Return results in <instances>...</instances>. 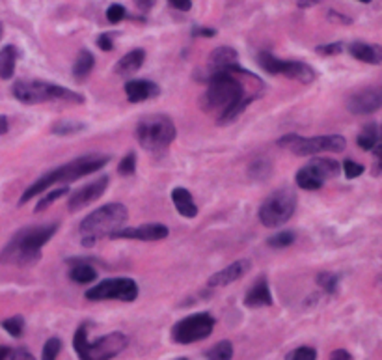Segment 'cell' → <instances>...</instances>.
<instances>
[{
	"label": "cell",
	"instance_id": "obj_1",
	"mask_svg": "<svg viewBox=\"0 0 382 360\" xmlns=\"http://www.w3.org/2000/svg\"><path fill=\"white\" fill-rule=\"evenodd\" d=\"M263 83L257 75L239 66L207 75L203 111L219 112V125H229L252 101L261 97Z\"/></svg>",
	"mask_w": 382,
	"mask_h": 360
},
{
	"label": "cell",
	"instance_id": "obj_2",
	"mask_svg": "<svg viewBox=\"0 0 382 360\" xmlns=\"http://www.w3.org/2000/svg\"><path fill=\"white\" fill-rule=\"evenodd\" d=\"M56 232H58V224H39V226L22 228L2 249L0 263L19 267L38 263L39 258H41V249L55 237Z\"/></svg>",
	"mask_w": 382,
	"mask_h": 360
},
{
	"label": "cell",
	"instance_id": "obj_3",
	"mask_svg": "<svg viewBox=\"0 0 382 360\" xmlns=\"http://www.w3.org/2000/svg\"><path fill=\"white\" fill-rule=\"evenodd\" d=\"M110 159L107 155H101V153H88L84 157H79V159H73V161L62 165V167L50 170V172L43 174L41 178L36 179V181L30 185V187L22 193L19 204H27L28 200L36 198L39 194L50 188L56 183H71L76 179L84 178V176H90V174L97 172L101 168L109 162Z\"/></svg>",
	"mask_w": 382,
	"mask_h": 360
},
{
	"label": "cell",
	"instance_id": "obj_4",
	"mask_svg": "<svg viewBox=\"0 0 382 360\" xmlns=\"http://www.w3.org/2000/svg\"><path fill=\"white\" fill-rule=\"evenodd\" d=\"M127 216H129V211L120 202L107 204L90 213V215H86L81 221V226H79L82 244L84 247H93L101 239H110L112 233L123 228Z\"/></svg>",
	"mask_w": 382,
	"mask_h": 360
},
{
	"label": "cell",
	"instance_id": "obj_5",
	"mask_svg": "<svg viewBox=\"0 0 382 360\" xmlns=\"http://www.w3.org/2000/svg\"><path fill=\"white\" fill-rule=\"evenodd\" d=\"M11 94L17 101L25 105H39V103H84V97L73 90L60 84L45 83V81H17L11 86Z\"/></svg>",
	"mask_w": 382,
	"mask_h": 360
},
{
	"label": "cell",
	"instance_id": "obj_6",
	"mask_svg": "<svg viewBox=\"0 0 382 360\" xmlns=\"http://www.w3.org/2000/svg\"><path fill=\"white\" fill-rule=\"evenodd\" d=\"M129 340L123 333L104 334L97 340L88 338V327L81 325L73 336V347L81 360H112L125 349Z\"/></svg>",
	"mask_w": 382,
	"mask_h": 360
},
{
	"label": "cell",
	"instance_id": "obj_7",
	"mask_svg": "<svg viewBox=\"0 0 382 360\" xmlns=\"http://www.w3.org/2000/svg\"><path fill=\"white\" fill-rule=\"evenodd\" d=\"M177 137L172 118L166 114H149L142 118L137 125V140L146 151L163 153L172 146Z\"/></svg>",
	"mask_w": 382,
	"mask_h": 360
},
{
	"label": "cell",
	"instance_id": "obj_8",
	"mask_svg": "<svg viewBox=\"0 0 382 360\" xmlns=\"http://www.w3.org/2000/svg\"><path fill=\"white\" fill-rule=\"evenodd\" d=\"M296 211V194L291 188H280L268 194L259 207V222L265 228H280L291 221Z\"/></svg>",
	"mask_w": 382,
	"mask_h": 360
},
{
	"label": "cell",
	"instance_id": "obj_9",
	"mask_svg": "<svg viewBox=\"0 0 382 360\" xmlns=\"http://www.w3.org/2000/svg\"><path fill=\"white\" fill-rule=\"evenodd\" d=\"M280 148L289 150L295 155H315V153H325V151H343L347 148V142L341 134H322V137H299V134H285L278 140Z\"/></svg>",
	"mask_w": 382,
	"mask_h": 360
},
{
	"label": "cell",
	"instance_id": "obj_10",
	"mask_svg": "<svg viewBox=\"0 0 382 360\" xmlns=\"http://www.w3.org/2000/svg\"><path fill=\"white\" fill-rule=\"evenodd\" d=\"M214 328V317L207 312L192 314V316L181 319L172 327V340L175 344L189 345L200 340H205L211 336Z\"/></svg>",
	"mask_w": 382,
	"mask_h": 360
},
{
	"label": "cell",
	"instance_id": "obj_11",
	"mask_svg": "<svg viewBox=\"0 0 382 360\" xmlns=\"http://www.w3.org/2000/svg\"><path fill=\"white\" fill-rule=\"evenodd\" d=\"M138 297V284L132 278L116 277L95 284L86 291L88 300H121L132 303Z\"/></svg>",
	"mask_w": 382,
	"mask_h": 360
},
{
	"label": "cell",
	"instance_id": "obj_12",
	"mask_svg": "<svg viewBox=\"0 0 382 360\" xmlns=\"http://www.w3.org/2000/svg\"><path fill=\"white\" fill-rule=\"evenodd\" d=\"M257 64L271 75H284V77L299 81L302 84H310L317 78L315 69L304 64V62L282 60V58H276L271 53H259L257 55Z\"/></svg>",
	"mask_w": 382,
	"mask_h": 360
},
{
	"label": "cell",
	"instance_id": "obj_13",
	"mask_svg": "<svg viewBox=\"0 0 382 360\" xmlns=\"http://www.w3.org/2000/svg\"><path fill=\"white\" fill-rule=\"evenodd\" d=\"M347 109L353 114H371L382 109V84L367 86L347 99Z\"/></svg>",
	"mask_w": 382,
	"mask_h": 360
},
{
	"label": "cell",
	"instance_id": "obj_14",
	"mask_svg": "<svg viewBox=\"0 0 382 360\" xmlns=\"http://www.w3.org/2000/svg\"><path fill=\"white\" fill-rule=\"evenodd\" d=\"M166 237H168V228L164 224H157V222L132 228H120L118 232L110 235V239H131V241H146V243L161 241Z\"/></svg>",
	"mask_w": 382,
	"mask_h": 360
},
{
	"label": "cell",
	"instance_id": "obj_15",
	"mask_svg": "<svg viewBox=\"0 0 382 360\" xmlns=\"http://www.w3.org/2000/svg\"><path fill=\"white\" fill-rule=\"evenodd\" d=\"M107 187H109V178H107V176H103L101 179H95V181L92 183H88V185L81 187L69 196V200H67V209L71 211V213L84 209L86 205L93 204L95 200L101 198L104 194V191H107Z\"/></svg>",
	"mask_w": 382,
	"mask_h": 360
},
{
	"label": "cell",
	"instance_id": "obj_16",
	"mask_svg": "<svg viewBox=\"0 0 382 360\" xmlns=\"http://www.w3.org/2000/svg\"><path fill=\"white\" fill-rule=\"evenodd\" d=\"M250 269H252L250 260H237L235 263H231V265H228L226 269H222V271L214 272L213 277L207 280V286L209 288H226L229 284L240 280Z\"/></svg>",
	"mask_w": 382,
	"mask_h": 360
},
{
	"label": "cell",
	"instance_id": "obj_17",
	"mask_svg": "<svg viewBox=\"0 0 382 360\" xmlns=\"http://www.w3.org/2000/svg\"><path fill=\"white\" fill-rule=\"evenodd\" d=\"M161 94V88L153 81L146 78H132L125 83V95L129 103H142L157 97Z\"/></svg>",
	"mask_w": 382,
	"mask_h": 360
},
{
	"label": "cell",
	"instance_id": "obj_18",
	"mask_svg": "<svg viewBox=\"0 0 382 360\" xmlns=\"http://www.w3.org/2000/svg\"><path fill=\"white\" fill-rule=\"evenodd\" d=\"M239 66V53L231 47H219L211 53L207 60V75L217 71H226Z\"/></svg>",
	"mask_w": 382,
	"mask_h": 360
},
{
	"label": "cell",
	"instance_id": "obj_19",
	"mask_svg": "<svg viewBox=\"0 0 382 360\" xmlns=\"http://www.w3.org/2000/svg\"><path fill=\"white\" fill-rule=\"evenodd\" d=\"M245 305L248 308H261V306H273V293L268 288L267 277H259L246 293Z\"/></svg>",
	"mask_w": 382,
	"mask_h": 360
},
{
	"label": "cell",
	"instance_id": "obj_20",
	"mask_svg": "<svg viewBox=\"0 0 382 360\" xmlns=\"http://www.w3.org/2000/svg\"><path fill=\"white\" fill-rule=\"evenodd\" d=\"M350 56H355L356 60L364 62V64H373L378 66L382 64V47L381 45L364 43V41H356L349 47Z\"/></svg>",
	"mask_w": 382,
	"mask_h": 360
},
{
	"label": "cell",
	"instance_id": "obj_21",
	"mask_svg": "<svg viewBox=\"0 0 382 360\" xmlns=\"http://www.w3.org/2000/svg\"><path fill=\"white\" fill-rule=\"evenodd\" d=\"M144 62H146V50L132 49L125 56H121L120 62L116 64V73L120 77H131L132 73H137L142 67Z\"/></svg>",
	"mask_w": 382,
	"mask_h": 360
},
{
	"label": "cell",
	"instance_id": "obj_22",
	"mask_svg": "<svg viewBox=\"0 0 382 360\" xmlns=\"http://www.w3.org/2000/svg\"><path fill=\"white\" fill-rule=\"evenodd\" d=\"M172 202H174L175 209L181 216L185 219H194L198 215V205L192 200V194L183 187H175L172 191Z\"/></svg>",
	"mask_w": 382,
	"mask_h": 360
},
{
	"label": "cell",
	"instance_id": "obj_23",
	"mask_svg": "<svg viewBox=\"0 0 382 360\" xmlns=\"http://www.w3.org/2000/svg\"><path fill=\"white\" fill-rule=\"evenodd\" d=\"M71 265V271H69V278L76 284H92L95 278H97V271L93 269L88 261L82 260H69L67 261Z\"/></svg>",
	"mask_w": 382,
	"mask_h": 360
},
{
	"label": "cell",
	"instance_id": "obj_24",
	"mask_svg": "<svg viewBox=\"0 0 382 360\" xmlns=\"http://www.w3.org/2000/svg\"><path fill=\"white\" fill-rule=\"evenodd\" d=\"M308 167L313 170V172L319 176V178L322 179V181H327V179H332L336 178L339 174V170H341V167H339L338 161H334V159H322V157H317V159H311L310 162H308Z\"/></svg>",
	"mask_w": 382,
	"mask_h": 360
},
{
	"label": "cell",
	"instance_id": "obj_25",
	"mask_svg": "<svg viewBox=\"0 0 382 360\" xmlns=\"http://www.w3.org/2000/svg\"><path fill=\"white\" fill-rule=\"evenodd\" d=\"M15 64H17V49L13 45H6L4 49H0V78L13 77L15 73Z\"/></svg>",
	"mask_w": 382,
	"mask_h": 360
},
{
	"label": "cell",
	"instance_id": "obj_26",
	"mask_svg": "<svg viewBox=\"0 0 382 360\" xmlns=\"http://www.w3.org/2000/svg\"><path fill=\"white\" fill-rule=\"evenodd\" d=\"M93 66H95V58L90 50L82 49L79 55H76V60L73 64V77L76 81H84V78L92 73Z\"/></svg>",
	"mask_w": 382,
	"mask_h": 360
},
{
	"label": "cell",
	"instance_id": "obj_27",
	"mask_svg": "<svg viewBox=\"0 0 382 360\" xmlns=\"http://www.w3.org/2000/svg\"><path fill=\"white\" fill-rule=\"evenodd\" d=\"M295 181L296 185L301 188H304V191H317V188H321L322 185H325V181H322L310 167H302L301 170L296 172Z\"/></svg>",
	"mask_w": 382,
	"mask_h": 360
},
{
	"label": "cell",
	"instance_id": "obj_28",
	"mask_svg": "<svg viewBox=\"0 0 382 360\" xmlns=\"http://www.w3.org/2000/svg\"><path fill=\"white\" fill-rule=\"evenodd\" d=\"M358 146H360L362 150H373L378 142V127L375 123H367L366 127L362 129L360 134H358V139H356Z\"/></svg>",
	"mask_w": 382,
	"mask_h": 360
},
{
	"label": "cell",
	"instance_id": "obj_29",
	"mask_svg": "<svg viewBox=\"0 0 382 360\" xmlns=\"http://www.w3.org/2000/svg\"><path fill=\"white\" fill-rule=\"evenodd\" d=\"M86 129V123L82 122H56L50 127V133L58 134V137H71V134H79Z\"/></svg>",
	"mask_w": 382,
	"mask_h": 360
},
{
	"label": "cell",
	"instance_id": "obj_30",
	"mask_svg": "<svg viewBox=\"0 0 382 360\" xmlns=\"http://www.w3.org/2000/svg\"><path fill=\"white\" fill-rule=\"evenodd\" d=\"M273 172V165L268 159H257L248 167V174H250L252 179H256V181H263V179H267Z\"/></svg>",
	"mask_w": 382,
	"mask_h": 360
},
{
	"label": "cell",
	"instance_id": "obj_31",
	"mask_svg": "<svg viewBox=\"0 0 382 360\" xmlns=\"http://www.w3.org/2000/svg\"><path fill=\"white\" fill-rule=\"evenodd\" d=\"M231 356H233V345L229 340H222L207 351V360H231Z\"/></svg>",
	"mask_w": 382,
	"mask_h": 360
},
{
	"label": "cell",
	"instance_id": "obj_32",
	"mask_svg": "<svg viewBox=\"0 0 382 360\" xmlns=\"http://www.w3.org/2000/svg\"><path fill=\"white\" fill-rule=\"evenodd\" d=\"M67 194H69V188L67 187H58V188H55V191H50L47 196H41V198H39L38 205H36V213L49 209L50 205L55 204L56 200L64 198V196H67Z\"/></svg>",
	"mask_w": 382,
	"mask_h": 360
},
{
	"label": "cell",
	"instance_id": "obj_33",
	"mask_svg": "<svg viewBox=\"0 0 382 360\" xmlns=\"http://www.w3.org/2000/svg\"><path fill=\"white\" fill-rule=\"evenodd\" d=\"M295 232H291V230H284V232H278L273 237H268L267 244L271 249H285V247H291V244L295 243Z\"/></svg>",
	"mask_w": 382,
	"mask_h": 360
},
{
	"label": "cell",
	"instance_id": "obj_34",
	"mask_svg": "<svg viewBox=\"0 0 382 360\" xmlns=\"http://www.w3.org/2000/svg\"><path fill=\"white\" fill-rule=\"evenodd\" d=\"M2 328L8 334H11L13 338H21L22 333H25V319H22V316L8 317L2 321Z\"/></svg>",
	"mask_w": 382,
	"mask_h": 360
},
{
	"label": "cell",
	"instance_id": "obj_35",
	"mask_svg": "<svg viewBox=\"0 0 382 360\" xmlns=\"http://www.w3.org/2000/svg\"><path fill=\"white\" fill-rule=\"evenodd\" d=\"M317 286L321 289H325L327 293H334L336 289H338L339 284V277L336 272H319L317 275Z\"/></svg>",
	"mask_w": 382,
	"mask_h": 360
},
{
	"label": "cell",
	"instance_id": "obj_36",
	"mask_svg": "<svg viewBox=\"0 0 382 360\" xmlns=\"http://www.w3.org/2000/svg\"><path fill=\"white\" fill-rule=\"evenodd\" d=\"M62 351L60 338H49L45 342L43 351H41V360H56Z\"/></svg>",
	"mask_w": 382,
	"mask_h": 360
},
{
	"label": "cell",
	"instance_id": "obj_37",
	"mask_svg": "<svg viewBox=\"0 0 382 360\" xmlns=\"http://www.w3.org/2000/svg\"><path fill=\"white\" fill-rule=\"evenodd\" d=\"M285 360H317V351L310 345H302V347L289 351L285 355Z\"/></svg>",
	"mask_w": 382,
	"mask_h": 360
},
{
	"label": "cell",
	"instance_id": "obj_38",
	"mask_svg": "<svg viewBox=\"0 0 382 360\" xmlns=\"http://www.w3.org/2000/svg\"><path fill=\"white\" fill-rule=\"evenodd\" d=\"M135 170H137V155L131 151V153H127V155L120 161V165H118V172H120L121 176H132Z\"/></svg>",
	"mask_w": 382,
	"mask_h": 360
},
{
	"label": "cell",
	"instance_id": "obj_39",
	"mask_svg": "<svg viewBox=\"0 0 382 360\" xmlns=\"http://www.w3.org/2000/svg\"><path fill=\"white\" fill-rule=\"evenodd\" d=\"M125 15H127L125 6L121 4H112L109 10H107V19H109V22H112V25H118V22L123 21Z\"/></svg>",
	"mask_w": 382,
	"mask_h": 360
},
{
	"label": "cell",
	"instance_id": "obj_40",
	"mask_svg": "<svg viewBox=\"0 0 382 360\" xmlns=\"http://www.w3.org/2000/svg\"><path fill=\"white\" fill-rule=\"evenodd\" d=\"M343 172H345V178L347 179H355L358 178V176H362L364 174V167L362 165H358V162L350 161V159H347V161L343 162Z\"/></svg>",
	"mask_w": 382,
	"mask_h": 360
},
{
	"label": "cell",
	"instance_id": "obj_41",
	"mask_svg": "<svg viewBox=\"0 0 382 360\" xmlns=\"http://www.w3.org/2000/svg\"><path fill=\"white\" fill-rule=\"evenodd\" d=\"M373 151H375V172L373 174L377 176V174H382V129L378 131V142Z\"/></svg>",
	"mask_w": 382,
	"mask_h": 360
},
{
	"label": "cell",
	"instance_id": "obj_42",
	"mask_svg": "<svg viewBox=\"0 0 382 360\" xmlns=\"http://www.w3.org/2000/svg\"><path fill=\"white\" fill-rule=\"evenodd\" d=\"M341 50H343V45L341 43H328V45H319V47H317V53L325 56L339 55Z\"/></svg>",
	"mask_w": 382,
	"mask_h": 360
},
{
	"label": "cell",
	"instance_id": "obj_43",
	"mask_svg": "<svg viewBox=\"0 0 382 360\" xmlns=\"http://www.w3.org/2000/svg\"><path fill=\"white\" fill-rule=\"evenodd\" d=\"M97 47L104 53H109L114 47V41H112V34H101L97 38Z\"/></svg>",
	"mask_w": 382,
	"mask_h": 360
},
{
	"label": "cell",
	"instance_id": "obj_44",
	"mask_svg": "<svg viewBox=\"0 0 382 360\" xmlns=\"http://www.w3.org/2000/svg\"><path fill=\"white\" fill-rule=\"evenodd\" d=\"M10 360H36L30 351H27L25 347H17V349H11Z\"/></svg>",
	"mask_w": 382,
	"mask_h": 360
},
{
	"label": "cell",
	"instance_id": "obj_45",
	"mask_svg": "<svg viewBox=\"0 0 382 360\" xmlns=\"http://www.w3.org/2000/svg\"><path fill=\"white\" fill-rule=\"evenodd\" d=\"M170 6L179 11H189L192 8V0H168Z\"/></svg>",
	"mask_w": 382,
	"mask_h": 360
},
{
	"label": "cell",
	"instance_id": "obj_46",
	"mask_svg": "<svg viewBox=\"0 0 382 360\" xmlns=\"http://www.w3.org/2000/svg\"><path fill=\"white\" fill-rule=\"evenodd\" d=\"M330 360H353L349 351L345 349H336L332 351V355H330Z\"/></svg>",
	"mask_w": 382,
	"mask_h": 360
},
{
	"label": "cell",
	"instance_id": "obj_47",
	"mask_svg": "<svg viewBox=\"0 0 382 360\" xmlns=\"http://www.w3.org/2000/svg\"><path fill=\"white\" fill-rule=\"evenodd\" d=\"M217 30L214 28H194V36H202V38H213Z\"/></svg>",
	"mask_w": 382,
	"mask_h": 360
},
{
	"label": "cell",
	"instance_id": "obj_48",
	"mask_svg": "<svg viewBox=\"0 0 382 360\" xmlns=\"http://www.w3.org/2000/svg\"><path fill=\"white\" fill-rule=\"evenodd\" d=\"M155 2H157V0H135V4H137L142 11L151 10L153 6H155Z\"/></svg>",
	"mask_w": 382,
	"mask_h": 360
},
{
	"label": "cell",
	"instance_id": "obj_49",
	"mask_svg": "<svg viewBox=\"0 0 382 360\" xmlns=\"http://www.w3.org/2000/svg\"><path fill=\"white\" fill-rule=\"evenodd\" d=\"M8 129H10V122H8V118L0 116V137L8 133Z\"/></svg>",
	"mask_w": 382,
	"mask_h": 360
},
{
	"label": "cell",
	"instance_id": "obj_50",
	"mask_svg": "<svg viewBox=\"0 0 382 360\" xmlns=\"http://www.w3.org/2000/svg\"><path fill=\"white\" fill-rule=\"evenodd\" d=\"M10 353H11V349L8 347V345H0V360L10 359Z\"/></svg>",
	"mask_w": 382,
	"mask_h": 360
},
{
	"label": "cell",
	"instance_id": "obj_51",
	"mask_svg": "<svg viewBox=\"0 0 382 360\" xmlns=\"http://www.w3.org/2000/svg\"><path fill=\"white\" fill-rule=\"evenodd\" d=\"M317 0H299V6L301 8H308V6H315Z\"/></svg>",
	"mask_w": 382,
	"mask_h": 360
},
{
	"label": "cell",
	"instance_id": "obj_52",
	"mask_svg": "<svg viewBox=\"0 0 382 360\" xmlns=\"http://www.w3.org/2000/svg\"><path fill=\"white\" fill-rule=\"evenodd\" d=\"M2 34H4V27H2V22H0V39H2Z\"/></svg>",
	"mask_w": 382,
	"mask_h": 360
},
{
	"label": "cell",
	"instance_id": "obj_53",
	"mask_svg": "<svg viewBox=\"0 0 382 360\" xmlns=\"http://www.w3.org/2000/svg\"><path fill=\"white\" fill-rule=\"evenodd\" d=\"M358 2H362V4H369L371 0H358Z\"/></svg>",
	"mask_w": 382,
	"mask_h": 360
},
{
	"label": "cell",
	"instance_id": "obj_54",
	"mask_svg": "<svg viewBox=\"0 0 382 360\" xmlns=\"http://www.w3.org/2000/svg\"><path fill=\"white\" fill-rule=\"evenodd\" d=\"M175 360H189V359H175Z\"/></svg>",
	"mask_w": 382,
	"mask_h": 360
}]
</instances>
